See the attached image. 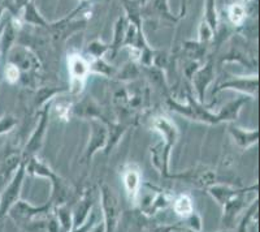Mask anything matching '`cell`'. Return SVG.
Listing matches in <instances>:
<instances>
[{"label": "cell", "mask_w": 260, "mask_h": 232, "mask_svg": "<svg viewBox=\"0 0 260 232\" xmlns=\"http://www.w3.org/2000/svg\"><path fill=\"white\" fill-rule=\"evenodd\" d=\"M152 127L155 131L161 133L162 138H164V150H162V175H167L168 171V162H169V154L171 150L175 145V142L178 138V129L173 122L164 118V116H157L152 120Z\"/></svg>", "instance_id": "1"}, {"label": "cell", "mask_w": 260, "mask_h": 232, "mask_svg": "<svg viewBox=\"0 0 260 232\" xmlns=\"http://www.w3.org/2000/svg\"><path fill=\"white\" fill-rule=\"evenodd\" d=\"M51 107V103H46L43 112H42L41 120H39L38 125H37L36 131L32 133L31 138L29 140L26 145V150H25V155L32 154V153L38 152L41 149L42 142H43V137H45L46 129H47V120H48V110Z\"/></svg>", "instance_id": "7"}, {"label": "cell", "mask_w": 260, "mask_h": 232, "mask_svg": "<svg viewBox=\"0 0 260 232\" xmlns=\"http://www.w3.org/2000/svg\"><path fill=\"white\" fill-rule=\"evenodd\" d=\"M107 137H108V131H107L106 125L102 124L101 122H98L96 119L91 120V137H90L89 145H87V159H91L92 154H94L96 150L103 149L106 146Z\"/></svg>", "instance_id": "6"}, {"label": "cell", "mask_w": 260, "mask_h": 232, "mask_svg": "<svg viewBox=\"0 0 260 232\" xmlns=\"http://www.w3.org/2000/svg\"><path fill=\"white\" fill-rule=\"evenodd\" d=\"M52 107L55 115L59 118L62 122H68L69 120V113H71L72 108H73V103H72L69 99L62 98V99H56L55 102H52Z\"/></svg>", "instance_id": "15"}, {"label": "cell", "mask_w": 260, "mask_h": 232, "mask_svg": "<svg viewBox=\"0 0 260 232\" xmlns=\"http://www.w3.org/2000/svg\"><path fill=\"white\" fill-rule=\"evenodd\" d=\"M213 78V66L212 63L207 64L206 67L201 69V71H197L194 73V76L191 77V80L194 81L195 89L199 93V99L201 102H203L204 98V93H206V89H207L208 83L212 81Z\"/></svg>", "instance_id": "12"}, {"label": "cell", "mask_w": 260, "mask_h": 232, "mask_svg": "<svg viewBox=\"0 0 260 232\" xmlns=\"http://www.w3.org/2000/svg\"><path fill=\"white\" fill-rule=\"evenodd\" d=\"M16 123L17 122H16V119L13 118V116L11 115L3 116V118L0 119V136L12 131V129L15 128Z\"/></svg>", "instance_id": "22"}, {"label": "cell", "mask_w": 260, "mask_h": 232, "mask_svg": "<svg viewBox=\"0 0 260 232\" xmlns=\"http://www.w3.org/2000/svg\"><path fill=\"white\" fill-rule=\"evenodd\" d=\"M91 198L89 196L83 198L80 204L77 205L76 210H74L73 215V229H80L81 226L83 224V222L86 220L87 215L90 214V209H91Z\"/></svg>", "instance_id": "14"}, {"label": "cell", "mask_w": 260, "mask_h": 232, "mask_svg": "<svg viewBox=\"0 0 260 232\" xmlns=\"http://www.w3.org/2000/svg\"><path fill=\"white\" fill-rule=\"evenodd\" d=\"M124 185L130 201H136L139 188H141V173H139V171L129 168L124 173Z\"/></svg>", "instance_id": "13"}, {"label": "cell", "mask_w": 260, "mask_h": 232, "mask_svg": "<svg viewBox=\"0 0 260 232\" xmlns=\"http://www.w3.org/2000/svg\"><path fill=\"white\" fill-rule=\"evenodd\" d=\"M9 63H13L15 66L18 67L20 71L25 72H31V69H39V67H41L38 57L32 54L31 51L20 50V48H15L11 52Z\"/></svg>", "instance_id": "8"}, {"label": "cell", "mask_w": 260, "mask_h": 232, "mask_svg": "<svg viewBox=\"0 0 260 232\" xmlns=\"http://www.w3.org/2000/svg\"><path fill=\"white\" fill-rule=\"evenodd\" d=\"M199 37H201L202 42L208 41V39H211V37H212V30H211V27L208 26V24L206 21L202 22L201 29H199Z\"/></svg>", "instance_id": "26"}, {"label": "cell", "mask_w": 260, "mask_h": 232, "mask_svg": "<svg viewBox=\"0 0 260 232\" xmlns=\"http://www.w3.org/2000/svg\"><path fill=\"white\" fill-rule=\"evenodd\" d=\"M257 76H254V78H236V80H231V81H226L224 82L222 85H220L215 92L217 90H224V89H234V90H238V92H242L246 93V94H250V96H254L256 97L257 94Z\"/></svg>", "instance_id": "10"}, {"label": "cell", "mask_w": 260, "mask_h": 232, "mask_svg": "<svg viewBox=\"0 0 260 232\" xmlns=\"http://www.w3.org/2000/svg\"><path fill=\"white\" fill-rule=\"evenodd\" d=\"M89 64H90V71H95L98 72V73H101V75L111 77V76H115L116 73L115 68L111 67L108 63L104 62L102 57H95L94 62L89 63Z\"/></svg>", "instance_id": "17"}, {"label": "cell", "mask_w": 260, "mask_h": 232, "mask_svg": "<svg viewBox=\"0 0 260 232\" xmlns=\"http://www.w3.org/2000/svg\"><path fill=\"white\" fill-rule=\"evenodd\" d=\"M25 163L20 164V167L16 171L15 176H13L12 182L9 183L8 187L4 189L3 194H0V220L3 219L4 217L7 215L8 210L11 209V206L20 199L21 193V187H22V182H24L25 178Z\"/></svg>", "instance_id": "3"}, {"label": "cell", "mask_w": 260, "mask_h": 232, "mask_svg": "<svg viewBox=\"0 0 260 232\" xmlns=\"http://www.w3.org/2000/svg\"><path fill=\"white\" fill-rule=\"evenodd\" d=\"M145 197H147V201L146 199L143 201L142 210L146 215H154L155 213H157L161 209H166L172 202L171 194L164 193V192H157V193L155 192L154 194Z\"/></svg>", "instance_id": "9"}, {"label": "cell", "mask_w": 260, "mask_h": 232, "mask_svg": "<svg viewBox=\"0 0 260 232\" xmlns=\"http://www.w3.org/2000/svg\"><path fill=\"white\" fill-rule=\"evenodd\" d=\"M175 213L181 218H186L187 215L192 213V201L190 196L187 194H181L177 199L175 201Z\"/></svg>", "instance_id": "16"}, {"label": "cell", "mask_w": 260, "mask_h": 232, "mask_svg": "<svg viewBox=\"0 0 260 232\" xmlns=\"http://www.w3.org/2000/svg\"><path fill=\"white\" fill-rule=\"evenodd\" d=\"M229 132H231L232 137L234 138L237 145L242 148V149H247L250 146L255 145L257 140H259V132H257V129H255V131H246L243 128H238V127L231 125Z\"/></svg>", "instance_id": "11"}, {"label": "cell", "mask_w": 260, "mask_h": 232, "mask_svg": "<svg viewBox=\"0 0 260 232\" xmlns=\"http://www.w3.org/2000/svg\"><path fill=\"white\" fill-rule=\"evenodd\" d=\"M4 77L9 83H16L21 80V71L13 63H8L4 69Z\"/></svg>", "instance_id": "20"}, {"label": "cell", "mask_w": 260, "mask_h": 232, "mask_svg": "<svg viewBox=\"0 0 260 232\" xmlns=\"http://www.w3.org/2000/svg\"><path fill=\"white\" fill-rule=\"evenodd\" d=\"M102 204L106 217V228L108 231H113L117 227L118 222V202L116 194L107 184L102 185Z\"/></svg>", "instance_id": "5"}, {"label": "cell", "mask_w": 260, "mask_h": 232, "mask_svg": "<svg viewBox=\"0 0 260 232\" xmlns=\"http://www.w3.org/2000/svg\"><path fill=\"white\" fill-rule=\"evenodd\" d=\"M133 63L129 64L127 67H125V68L122 69V72H120V75H118V78H120V80H133V78L137 77V75H138V69H137V67L134 66Z\"/></svg>", "instance_id": "23"}, {"label": "cell", "mask_w": 260, "mask_h": 232, "mask_svg": "<svg viewBox=\"0 0 260 232\" xmlns=\"http://www.w3.org/2000/svg\"><path fill=\"white\" fill-rule=\"evenodd\" d=\"M50 206L51 204L48 202L47 205L41 206V208H34V206L29 205V204L25 202V201L17 199V201L11 206V209H9L7 214H9V217L12 218V220L18 227L27 228V227L31 226V220H36L38 217L46 214V213L48 212Z\"/></svg>", "instance_id": "2"}, {"label": "cell", "mask_w": 260, "mask_h": 232, "mask_svg": "<svg viewBox=\"0 0 260 232\" xmlns=\"http://www.w3.org/2000/svg\"><path fill=\"white\" fill-rule=\"evenodd\" d=\"M68 68L71 73V93L80 94L85 88L86 77L91 72L89 62L80 54H73L68 57Z\"/></svg>", "instance_id": "4"}, {"label": "cell", "mask_w": 260, "mask_h": 232, "mask_svg": "<svg viewBox=\"0 0 260 232\" xmlns=\"http://www.w3.org/2000/svg\"><path fill=\"white\" fill-rule=\"evenodd\" d=\"M57 217H59L60 226L65 229V231H71L73 227V213L69 210L68 208L61 206L57 212Z\"/></svg>", "instance_id": "18"}, {"label": "cell", "mask_w": 260, "mask_h": 232, "mask_svg": "<svg viewBox=\"0 0 260 232\" xmlns=\"http://www.w3.org/2000/svg\"><path fill=\"white\" fill-rule=\"evenodd\" d=\"M108 48H110L108 46L103 45L101 42H92V43L89 45V47H87V52L94 57H102L106 54Z\"/></svg>", "instance_id": "21"}, {"label": "cell", "mask_w": 260, "mask_h": 232, "mask_svg": "<svg viewBox=\"0 0 260 232\" xmlns=\"http://www.w3.org/2000/svg\"><path fill=\"white\" fill-rule=\"evenodd\" d=\"M246 17V11L241 4H233L229 8V18L234 25H241Z\"/></svg>", "instance_id": "19"}, {"label": "cell", "mask_w": 260, "mask_h": 232, "mask_svg": "<svg viewBox=\"0 0 260 232\" xmlns=\"http://www.w3.org/2000/svg\"><path fill=\"white\" fill-rule=\"evenodd\" d=\"M187 223H189V227L191 229H194V231H201L202 229V220H201V217H199L198 214H194V213H191V214L187 215Z\"/></svg>", "instance_id": "25"}, {"label": "cell", "mask_w": 260, "mask_h": 232, "mask_svg": "<svg viewBox=\"0 0 260 232\" xmlns=\"http://www.w3.org/2000/svg\"><path fill=\"white\" fill-rule=\"evenodd\" d=\"M197 183L201 187H211L216 183V173L212 172V171H206V172L199 176V180Z\"/></svg>", "instance_id": "24"}]
</instances>
